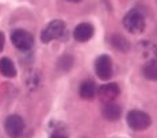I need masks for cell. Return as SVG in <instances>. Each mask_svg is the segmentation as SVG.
Here are the masks:
<instances>
[{"mask_svg":"<svg viewBox=\"0 0 157 138\" xmlns=\"http://www.w3.org/2000/svg\"><path fill=\"white\" fill-rule=\"evenodd\" d=\"M123 26L127 31L133 33V34H138L145 30V16L142 12L132 10L123 16Z\"/></svg>","mask_w":157,"mask_h":138,"instance_id":"6da1fadb","label":"cell"},{"mask_svg":"<svg viewBox=\"0 0 157 138\" xmlns=\"http://www.w3.org/2000/svg\"><path fill=\"white\" fill-rule=\"evenodd\" d=\"M127 125L132 127L133 130L136 131H141V130H145L150 126V117L144 111H140V110H133L127 114Z\"/></svg>","mask_w":157,"mask_h":138,"instance_id":"7a4b0ae2","label":"cell"},{"mask_svg":"<svg viewBox=\"0 0 157 138\" xmlns=\"http://www.w3.org/2000/svg\"><path fill=\"white\" fill-rule=\"evenodd\" d=\"M65 33V23L60 19H56V21H52L44 29L41 34V41L44 44H49L53 39H58Z\"/></svg>","mask_w":157,"mask_h":138,"instance_id":"3957f363","label":"cell"},{"mask_svg":"<svg viewBox=\"0 0 157 138\" xmlns=\"http://www.w3.org/2000/svg\"><path fill=\"white\" fill-rule=\"evenodd\" d=\"M11 42L14 44V46L19 50H30L34 45V38L29 31L22 30V29H18V30H14L11 34Z\"/></svg>","mask_w":157,"mask_h":138,"instance_id":"277c9868","label":"cell"},{"mask_svg":"<svg viewBox=\"0 0 157 138\" xmlns=\"http://www.w3.org/2000/svg\"><path fill=\"white\" fill-rule=\"evenodd\" d=\"M95 72L102 80H109L113 76V61L109 56L102 54L95 61Z\"/></svg>","mask_w":157,"mask_h":138,"instance_id":"5b68a950","label":"cell"},{"mask_svg":"<svg viewBox=\"0 0 157 138\" xmlns=\"http://www.w3.org/2000/svg\"><path fill=\"white\" fill-rule=\"evenodd\" d=\"M4 129L11 138H19L25 130V121L19 115H10L6 119Z\"/></svg>","mask_w":157,"mask_h":138,"instance_id":"8992f818","label":"cell"},{"mask_svg":"<svg viewBox=\"0 0 157 138\" xmlns=\"http://www.w3.org/2000/svg\"><path fill=\"white\" fill-rule=\"evenodd\" d=\"M96 95L99 96V99L103 102L104 104L106 103H111V102H114L118 98V95H119V87H118V84L115 83H107L102 85V87H99V90L96 91Z\"/></svg>","mask_w":157,"mask_h":138,"instance_id":"52a82bcc","label":"cell"},{"mask_svg":"<svg viewBox=\"0 0 157 138\" xmlns=\"http://www.w3.org/2000/svg\"><path fill=\"white\" fill-rule=\"evenodd\" d=\"M94 26L91 23H80L73 31V37L78 42H87L94 35Z\"/></svg>","mask_w":157,"mask_h":138,"instance_id":"ba28073f","label":"cell"},{"mask_svg":"<svg viewBox=\"0 0 157 138\" xmlns=\"http://www.w3.org/2000/svg\"><path fill=\"white\" fill-rule=\"evenodd\" d=\"M102 113H103V117L106 118L107 121L114 122V121H118L121 118V114H122V107H121L119 104L111 102V103H106V104H104Z\"/></svg>","mask_w":157,"mask_h":138,"instance_id":"9c48e42d","label":"cell"},{"mask_svg":"<svg viewBox=\"0 0 157 138\" xmlns=\"http://www.w3.org/2000/svg\"><path fill=\"white\" fill-rule=\"evenodd\" d=\"M96 91H98L96 84H95L94 81H91V80L83 81L81 85H80V96L83 98V99H86V100L94 99V98L96 96Z\"/></svg>","mask_w":157,"mask_h":138,"instance_id":"30bf717a","label":"cell"},{"mask_svg":"<svg viewBox=\"0 0 157 138\" xmlns=\"http://www.w3.org/2000/svg\"><path fill=\"white\" fill-rule=\"evenodd\" d=\"M0 73L6 77H15L16 76V68L10 58L4 57L0 60Z\"/></svg>","mask_w":157,"mask_h":138,"instance_id":"8fae6325","label":"cell"},{"mask_svg":"<svg viewBox=\"0 0 157 138\" xmlns=\"http://www.w3.org/2000/svg\"><path fill=\"white\" fill-rule=\"evenodd\" d=\"M144 76L148 80L157 81V60H150L148 64H145L144 67Z\"/></svg>","mask_w":157,"mask_h":138,"instance_id":"7c38bea8","label":"cell"},{"mask_svg":"<svg viewBox=\"0 0 157 138\" xmlns=\"http://www.w3.org/2000/svg\"><path fill=\"white\" fill-rule=\"evenodd\" d=\"M111 44L121 52H127V49H129V42H127L122 35H118V34L113 35V37H111Z\"/></svg>","mask_w":157,"mask_h":138,"instance_id":"4fadbf2b","label":"cell"},{"mask_svg":"<svg viewBox=\"0 0 157 138\" xmlns=\"http://www.w3.org/2000/svg\"><path fill=\"white\" fill-rule=\"evenodd\" d=\"M3 48H4V34L0 33V52L3 50Z\"/></svg>","mask_w":157,"mask_h":138,"instance_id":"5bb4252c","label":"cell"},{"mask_svg":"<svg viewBox=\"0 0 157 138\" xmlns=\"http://www.w3.org/2000/svg\"><path fill=\"white\" fill-rule=\"evenodd\" d=\"M50 138H67L64 136V134H60V133H56V134H53Z\"/></svg>","mask_w":157,"mask_h":138,"instance_id":"9a60e30c","label":"cell"},{"mask_svg":"<svg viewBox=\"0 0 157 138\" xmlns=\"http://www.w3.org/2000/svg\"><path fill=\"white\" fill-rule=\"evenodd\" d=\"M69 2H72V3H78V2H81V0H69Z\"/></svg>","mask_w":157,"mask_h":138,"instance_id":"2e32d148","label":"cell"}]
</instances>
